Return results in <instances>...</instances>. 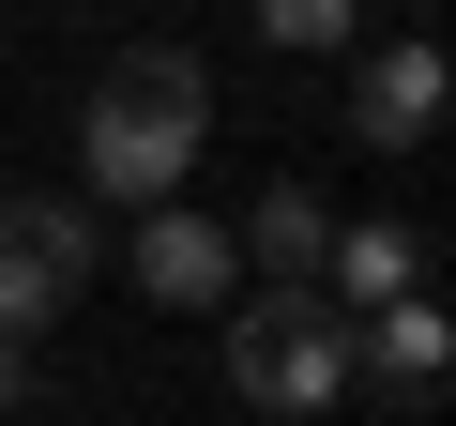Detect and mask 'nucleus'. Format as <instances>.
<instances>
[{
	"instance_id": "6e6552de",
	"label": "nucleus",
	"mask_w": 456,
	"mask_h": 426,
	"mask_svg": "<svg viewBox=\"0 0 456 426\" xmlns=\"http://www.w3.org/2000/svg\"><path fill=\"white\" fill-rule=\"evenodd\" d=\"M320 244H335V213H320L305 183H259V213L228 229V259H244L259 290H320Z\"/></svg>"
},
{
	"instance_id": "f257e3e1",
	"label": "nucleus",
	"mask_w": 456,
	"mask_h": 426,
	"mask_svg": "<svg viewBox=\"0 0 456 426\" xmlns=\"http://www.w3.org/2000/svg\"><path fill=\"white\" fill-rule=\"evenodd\" d=\"M198 122H213V77H198L183 46H122V61L92 77V122H77V168H92V198H107V213H152V198H183V168H198Z\"/></svg>"
},
{
	"instance_id": "7ed1b4c3",
	"label": "nucleus",
	"mask_w": 456,
	"mask_h": 426,
	"mask_svg": "<svg viewBox=\"0 0 456 426\" xmlns=\"http://www.w3.org/2000/svg\"><path fill=\"white\" fill-rule=\"evenodd\" d=\"M92 274H107V213L92 198H0V350H31Z\"/></svg>"
},
{
	"instance_id": "20e7f679",
	"label": "nucleus",
	"mask_w": 456,
	"mask_h": 426,
	"mask_svg": "<svg viewBox=\"0 0 456 426\" xmlns=\"http://www.w3.org/2000/svg\"><path fill=\"white\" fill-rule=\"evenodd\" d=\"M441 381H456V320L411 290V305H380V320H350V396H380V411H441Z\"/></svg>"
},
{
	"instance_id": "39448f33",
	"label": "nucleus",
	"mask_w": 456,
	"mask_h": 426,
	"mask_svg": "<svg viewBox=\"0 0 456 426\" xmlns=\"http://www.w3.org/2000/svg\"><path fill=\"white\" fill-rule=\"evenodd\" d=\"M350 137H365V152H426V137H441V46H426V31L350 46Z\"/></svg>"
},
{
	"instance_id": "0eeeda50",
	"label": "nucleus",
	"mask_w": 456,
	"mask_h": 426,
	"mask_svg": "<svg viewBox=\"0 0 456 426\" xmlns=\"http://www.w3.org/2000/svg\"><path fill=\"white\" fill-rule=\"evenodd\" d=\"M122 259H137V290H152V305H228V290H244L228 229H213V213H183V198H152V213H137V244H122Z\"/></svg>"
},
{
	"instance_id": "f03ea898",
	"label": "nucleus",
	"mask_w": 456,
	"mask_h": 426,
	"mask_svg": "<svg viewBox=\"0 0 456 426\" xmlns=\"http://www.w3.org/2000/svg\"><path fill=\"white\" fill-rule=\"evenodd\" d=\"M228 396L274 411V426L335 411V396H350V320H335L320 290H259L244 320H228Z\"/></svg>"
},
{
	"instance_id": "1a4fd4ad",
	"label": "nucleus",
	"mask_w": 456,
	"mask_h": 426,
	"mask_svg": "<svg viewBox=\"0 0 456 426\" xmlns=\"http://www.w3.org/2000/svg\"><path fill=\"white\" fill-rule=\"evenodd\" d=\"M259 46H289V61H335V46H365V0H259Z\"/></svg>"
},
{
	"instance_id": "423d86ee",
	"label": "nucleus",
	"mask_w": 456,
	"mask_h": 426,
	"mask_svg": "<svg viewBox=\"0 0 456 426\" xmlns=\"http://www.w3.org/2000/svg\"><path fill=\"white\" fill-rule=\"evenodd\" d=\"M411 290H426V229H411V213H350V229L320 244V305L335 320H380Z\"/></svg>"
},
{
	"instance_id": "9d476101",
	"label": "nucleus",
	"mask_w": 456,
	"mask_h": 426,
	"mask_svg": "<svg viewBox=\"0 0 456 426\" xmlns=\"http://www.w3.org/2000/svg\"><path fill=\"white\" fill-rule=\"evenodd\" d=\"M16 396H31V350H0V411H16Z\"/></svg>"
}]
</instances>
